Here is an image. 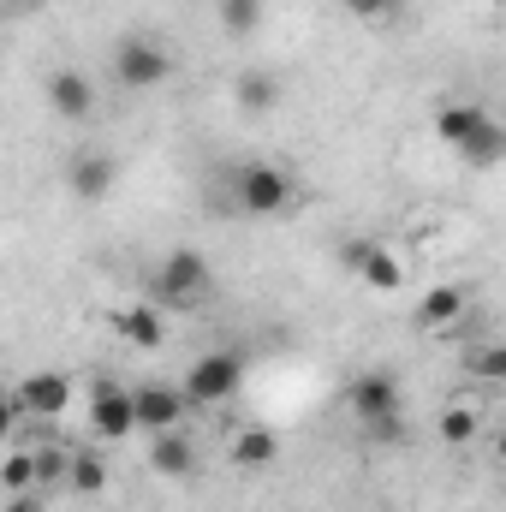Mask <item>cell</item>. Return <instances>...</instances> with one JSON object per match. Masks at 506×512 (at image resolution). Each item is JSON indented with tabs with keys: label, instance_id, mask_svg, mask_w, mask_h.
I'll return each instance as SVG.
<instances>
[{
	"label": "cell",
	"instance_id": "2e32d148",
	"mask_svg": "<svg viewBox=\"0 0 506 512\" xmlns=\"http://www.w3.org/2000/svg\"><path fill=\"white\" fill-rule=\"evenodd\" d=\"M435 435H441V447H471V441L483 435V405H477V399H453V405L441 411Z\"/></svg>",
	"mask_w": 506,
	"mask_h": 512
},
{
	"label": "cell",
	"instance_id": "7402d4cb",
	"mask_svg": "<svg viewBox=\"0 0 506 512\" xmlns=\"http://www.w3.org/2000/svg\"><path fill=\"white\" fill-rule=\"evenodd\" d=\"M72 453H78V447H66V441H48V447H36V477H42V495L66 489V477H72Z\"/></svg>",
	"mask_w": 506,
	"mask_h": 512
},
{
	"label": "cell",
	"instance_id": "5bb4252c",
	"mask_svg": "<svg viewBox=\"0 0 506 512\" xmlns=\"http://www.w3.org/2000/svg\"><path fill=\"white\" fill-rule=\"evenodd\" d=\"M114 328L126 334L137 352H155L161 340H167V322H161V304H126L120 316H114Z\"/></svg>",
	"mask_w": 506,
	"mask_h": 512
},
{
	"label": "cell",
	"instance_id": "d6986e66",
	"mask_svg": "<svg viewBox=\"0 0 506 512\" xmlns=\"http://www.w3.org/2000/svg\"><path fill=\"white\" fill-rule=\"evenodd\" d=\"M42 477H36V447H6L0 459V495H36Z\"/></svg>",
	"mask_w": 506,
	"mask_h": 512
},
{
	"label": "cell",
	"instance_id": "83f0119b",
	"mask_svg": "<svg viewBox=\"0 0 506 512\" xmlns=\"http://www.w3.org/2000/svg\"><path fill=\"white\" fill-rule=\"evenodd\" d=\"M495 459H501V465H506V429H501V435H495Z\"/></svg>",
	"mask_w": 506,
	"mask_h": 512
},
{
	"label": "cell",
	"instance_id": "603a6c76",
	"mask_svg": "<svg viewBox=\"0 0 506 512\" xmlns=\"http://www.w3.org/2000/svg\"><path fill=\"white\" fill-rule=\"evenodd\" d=\"M358 274H364V286H376V292H399V286H405V268H399V256H387L381 245L364 256V268H358Z\"/></svg>",
	"mask_w": 506,
	"mask_h": 512
},
{
	"label": "cell",
	"instance_id": "ac0fdd59",
	"mask_svg": "<svg viewBox=\"0 0 506 512\" xmlns=\"http://www.w3.org/2000/svg\"><path fill=\"white\" fill-rule=\"evenodd\" d=\"M66 495H78V501H96V495H108V459H102L96 447H78V453H72Z\"/></svg>",
	"mask_w": 506,
	"mask_h": 512
},
{
	"label": "cell",
	"instance_id": "e0dca14e",
	"mask_svg": "<svg viewBox=\"0 0 506 512\" xmlns=\"http://www.w3.org/2000/svg\"><path fill=\"white\" fill-rule=\"evenodd\" d=\"M149 465L161 477H197V447L173 429V435H149Z\"/></svg>",
	"mask_w": 506,
	"mask_h": 512
},
{
	"label": "cell",
	"instance_id": "4316f807",
	"mask_svg": "<svg viewBox=\"0 0 506 512\" xmlns=\"http://www.w3.org/2000/svg\"><path fill=\"white\" fill-rule=\"evenodd\" d=\"M6 512H48V501H42V489L36 495H6Z\"/></svg>",
	"mask_w": 506,
	"mask_h": 512
},
{
	"label": "cell",
	"instance_id": "484cf974",
	"mask_svg": "<svg viewBox=\"0 0 506 512\" xmlns=\"http://www.w3.org/2000/svg\"><path fill=\"white\" fill-rule=\"evenodd\" d=\"M370 251H376L370 239H346V245H340V262H346V268L358 274V268H364V256H370Z\"/></svg>",
	"mask_w": 506,
	"mask_h": 512
},
{
	"label": "cell",
	"instance_id": "ba28073f",
	"mask_svg": "<svg viewBox=\"0 0 506 512\" xmlns=\"http://www.w3.org/2000/svg\"><path fill=\"white\" fill-rule=\"evenodd\" d=\"M42 96H48V114L72 120V126H90L96 120V84L78 66H54L48 84H42Z\"/></svg>",
	"mask_w": 506,
	"mask_h": 512
},
{
	"label": "cell",
	"instance_id": "44dd1931",
	"mask_svg": "<svg viewBox=\"0 0 506 512\" xmlns=\"http://www.w3.org/2000/svg\"><path fill=\"white\" fill-rule=\"evenodd\" d=\"M459 161H465V167H501L506 161V126L501 120H489V126L477 131V137L459 149Z\"/></svg>",
	"mask_w": 506,
	"mask_h": 512
},
{
	"label": "cell",
	"instance_id": "7a4b0ae2",
	"mask_svg": "<svg viewBox=\"0 0 506 512\" xmlns=\"http://www.w3.org/2000/svg\"><path fill=\"white\" fill-rule=\"evenodd\" d=\"M215 274H209V256L191 251V245H173V251L155 262V304L161 310H197L209 298Z\"/></svg>",
	"mask_w": 506,
	"mask_h": 512
},
{
	"label": "cell",
	"instance_id": "3957f363",
	"mask_svg": "<svg viewBox=\"0 0 506 512\" xmlns=\"http://www.w3.org/2000/svg\"><path fill=\"white\" fill-rule=\"evenodd\" d=\"M108 72H114V84H120V90H155V84H167V78H173V54H167V42H155V36L131 30V36L114 42Z\"/></svg>",
	"mask_w": 506,
	"mask_h": 512
},
{
	"label": "cell",
	"instance_id": "30bf717a",
	"mask_svg": "<svg viewBox=\"0 0 506 512\" xmlns=\"http://www.w3.org/2000/svg\"><path fill=\"white\" fill-rule=\"evenodd\" d=\"M12 399H18V411H24V417L54 423V417L72 405V376H60V370H30L24 382L12 387Z\"/></svg>",
	"mask_w": 506,
	"mask_h": 512
},
{
	"label": "cell",
	"instance_id": "277c9868",
	"mask_svg": "<svg viewBox=\"0 0 506 512\" xmlns=\"http://www.w3.org/2000/svg\"><path fill=\"white\" fill-rule=\"evenodd\" d=\"M179 387H185L191 411L239 399V387H245V352H233V346H221V352H203V358L185 370V382H179Z\"/></svg>",
	"mask_w": 506,
	"mask_h": 512
},
{
	"label": "cell",
	"instance_id": "8992f818",
	"mask_svg": "<svg viewBox=\"0 0 506 512\" xmlns=\"http://www.w3.org/2000/svg\"><path fill=\"white\" fill-rule=\"evenodd\" d=\"M131 399H137V435H173L185 423V411H191L185 387L173 382H137Z\"/></svg>",
	"mask_w": 506,
	"mask_h": 512
},
{
	"label": "cell",
	"instance_id": "4fadbf2b",
	"mask_svg": "<svg viewBox=\"0 0 506 512\" xmlns=\"http://www.w3.org/2000/svg\"><path fill=\"white\" fill-rule=\"evenodd\" d=\"M465 286H429L423 292V304H417V328L423 334H441V328H453L459 316H465Z\"/></svg>",
	"mask_w": 506,
	"mask_h": 512
},
{
	"label": "cell",
	"instance_id": "6da1fadb",
	"mask_svg": "<svg viewBox=\"0 0 506 512\" xmlns=\"http://www.w3.org/2000/svg\"><path fill=\"white\" fill-rule=\"evenodd\" d=\"M233 209L245 221H286L298 215V179L274 161H245L233 167Z\"/></svg>",
	"mask_w": 506,
	"mask_h": 512
},
{
	"label": "cell",
	"instance_id": "7c38bea8",
	"mask_svg": "<svg viewBox=\"0 0 506 512\" xmlns=\"http://www.w3.org/2000/svg\"><path fill=\"white\" fill-rule=\"evenodd\" d=\"M233 102H239V114H251V120L274 114V108H280V78L262 72V66H245V72L233 78Z\"/></svg>",
	"mask_w": 506,
	"mask_h": 512
},
{
	"label": "cell",
	"instance_id": "9a60e30c",
	"mask_svg": "<svg viewBox=\"0 0 506 512\" xmlns=\"http://www.w3.org/2000/svg\"><path fill=\"white\" fill-rule=\"evenodd\" d=\"M233 465H245V471H262V465H274L280 459V435L268 429V423H245L239 435H233Z\"/></svg>",
	"mask_w": 506,
	"mask_h": 512
},
{
	"label": "cell",
	"instance_id": "f1b7e54d",
	"mask_svg": "<svg viewBox=\"0 0 506 512\" xmlns=\"http://www.w3.org/2000/svg\"><path fill=\"white\" fill-rule=\"evenodd\" d=\"M221 6H233V0H215V12H221Z\"/></svg>",
	"mask_w": 506,
	"mask_h": 512
},
{
	"label": "cell",
	"instance_id": "5b68a950",
	"mask_svg": "<svg viewBox=\"0 0 506 512\" xmlns=\"http://www.w3.org/2000/svg\"><path fill=\"white\" fill-rule=\"evenodd\" d=\"M90 435L96 441H126V435H137V399L114 376H96L90 382Z\"/></svg>",
	"mask_w": 506,
	"mask_h": 512
},
{
	"label": "cell",
	"instance_id": "9c48e42d",
	"mask_svg": "<svg viewBox=\"0 0 506 512\" xmlns=\"http://www.w3.org/2000/svg\"><path fill=\"white\" fill-rule=\"evenodd\" d=\"M114 179H120V161H114L108 149H72V161H66V191H72L78 203H108Z\"/></svg>",
	"mask_w": 506,
	"mask_h": 512
},
{
	"label": "cell",
	"instance_id": "8fae6325",
	"mask_svg": "<svg viewBox=\"0 0 506 512\" xmlns=\"http://www.w3.org/2000/svg\"><path fill=\"white\" fill-rule=\"evenodd\" d=\"M489 120H495V114H489L483 102H441V108H435V137H441L447 149H465Z\"/></svg>",
	"mask_w": 506,
	"mask_h": 512
},
{
	"label": "cell",
	"instance_id": "cb8c5ba5",
	"mask_svg": "<svg viewBox=\"0 0 506 512\" xmlns=\"http://www.w3.org/2000/svg\"><path fill=\"white\" fill-rule=\"evenodd\" d=\"M256 24H262V0H233V6H221V30H227V36H251Z\"/></svg>",
	"mask_w": 506,
	"mask_h": 512
},
{
	"label": "cell",
	"instance_id": "d4e9b609",
	"mask_svg": "<svg viewBox=\"0 0 506 512\" xmlns=\"http://www.w3.org/2000/svg\"><path fill=\"white\" fill-rule=\"evenodd\" d=\"M346 6H352L358 18H393V12H399L405 0H346Z\"/></svg>",
	"mask_w": 506,
	"mask_h": 512
},
{
	"label": "cell",
	"instance_id": "ffe728a7",
	"mask_svg": "<svg viewBox=\"0 0 506 512\" xmlns=\"http://www.w3.org/2000/svg\"><path fill=\"white\" fill-rule=\"evenodd\" d=\"M465 376L471 382H489V387H501L506 382V340H483V346H465Z\"/></svg>",
	"mask_w": 506,
	"mask_h": 512
},
{
	"label": "cell",
	"instance_id": "52a82bcc",
	"mask_svg": "<svg viewBox=\"0 0 506 512\" xmlns=\"http://www.w3.org/2000/svg\"><path fill=\"white\" fill-rule=\"evenodd\" d=\"M346 405H352L358 423L399 417V411H405V399H399V376H393V370H364V376H352V382H346Z\"/></svg>",
	"mask_w": 506,
	"mask_h": 512
}]
</instances>
